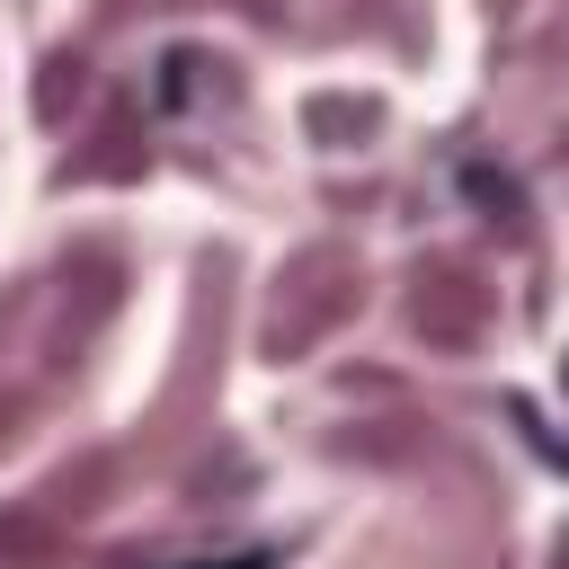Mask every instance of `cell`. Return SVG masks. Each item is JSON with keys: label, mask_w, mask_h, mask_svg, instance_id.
<instances>
[{"label": "cell", "mask_w": 569, "mask_h": 569, "mask_svg": "<svg viewBox=\"0 0 569 569\" xmlns=\"http://www.w3.org/2000/svg\"><path fill=\"white\" fill-rule=\"evenodd\" d=\"M178 569H276L267 551H231V560H178Z\"/></svg>", "instance_id": "obj_1"}]
</instances>
